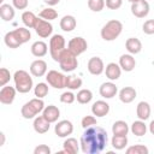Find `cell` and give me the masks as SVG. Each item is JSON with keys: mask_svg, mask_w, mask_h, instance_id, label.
Masks as SVG:
<instances>
[{"mask_svg": "<svg viewBox=\"0 0 154 154\" xmlns=\"http://www.w3.org/2000/svg\"><path fill=\"white\" fill-rule=\"evenodd\" d=\"M0 137H1V142H0V147H2L5 144V134L0 132Z\"/></svg>", "mask_w": 154, "mask_h": 154, "instance_id": "c3c4849f", "label": "cell"}, {"mask_svg": "<svg viewBox=\"0 0 154 154\" xmlns=\"http://www.w3.org/2000/svg\"><path fill=\"white\" fill-rule=\"evenodd\" d=\"M57 17H58V12L52 7H46L40 12V18H43L49 22L53 19H57Z\"/></svg>", "mask_w": 154, "mask_h": 154, "instance_id": "8d00e7d4", "label": "cell"}, {"mask_svg": "<svg viewBox=\"0 0 154 154\" xmlns=\"http://www.w3.org/2000/svg\"><path fill=\"white\" fill-rule=\"evenodd\" d=\"M13 32H14V35L17 36V38L19 40V42L22 45L28 42L31 38V34H30L29 29H26V28H17V29L13 30Z\"/></svg>", "mask_w": 154, "mask_h": 154, "instance_id": "836d02e7", "label": "cell"}, {"mask_svg": "<svg viewBox=\"0 0 154 154\" xmlns=\"http://www.w3.org/2000/svg\"><path fill=\"white\" fill-rule=\"evenodd\" d=\"M46 79L47 83L55 88V89H63L65 88V81H66V76H64L61 72H58L57 70H51L47 72L46 75Z\"/></svg>", "mask_w": 154, "mask_h": 154, "instance_id": "52a82bcc", "label": "cell"}, {"mask_svg": "<svg viewBox=\"0 0 154 154\" xmlns=\"http://www.w3.org/2000/svg\"><path fill=\"white\" fill-rule=\"evenodd\" d=\"M45 4H47L48 6H54V5H58L60 0H43Z\"/></svg>", "mask_w": 154, "mask_h": 154, "instance_id": "7dc6e473", "label": "cell"}, {"mask_svg": "<svg viewBox=\"0 0 154 154\" xmlns=\"http://www.w3.org/2000/svg\"><path fill=\"white\" fill-rule=\"evenodd\" d=\"M13 81L17 91L22 94L29 93L32 89V78L25 70H17L13 75Z\"/></svg>", "mask_w": 154, "mask_h": 154, "instance_id": "7a4b0ae2", "label": "cell"}, {"mask_svg": "<svg viewBox=\"0 0 154 154\" xmlns=\"http://www.w3.org/2000/svg\"><path fill=\"white\" fill-rule=\"evenodd\" d=\"M45 108V102L42 101V99L40 97H35L31 99L30 101L25 102L20 109V113L23 116V118L25 119H32L35 118L40 112H42Z\"/></svg>", "mask_w": 154, "mask_h": 154, "instance_id": "277c9868", "label": "cell"}, {"mask_svg": "<svg viewBox=\"0 0 154 154\" xmlns=\"http://www.w3.org/2000/svg\"><path fill=\"white\" fill-rule=\"evenodd\" d=\"M149 131H150L152 135H154V120H152L150 124H149Z\"/></svg>", "mask_w": 154, "mask_h": 154, "instance_id": "681fc988", "label": "cell"}, {"mask_svg": "<svg viewBox=\"0 0 154 154\" xmlns=\"http://www.w3.org/2000/svg\"><path fill=\"white\" fill-rule=\"evenodd\" d=\"M109 112V105L103 100H97L91 106V113L96 117H105Z\"/></svg>", "mask_w": 154, "mask_h": 154, "instance_id": "2e32d148", "label": "cell"}, {"mask_svg": "<svg viewBox=\"0 0 154 154\" xmlns=\"http://www.w3.org/2000/svg\"><path fill=\"white\" fill-rule=\"evenodd\" d=\"M79 143L77 142L76 138L73 137H69L64 141L63 143V152L64 153H67V154H76L79 149Z\"/></svg>", "mask_w": 154, "mask_h": 154, "instance_id": "4316f807", "label": "cell"}, {"mask_svg": "<svg viewBox=\"0 0 154 154\" xmlns=\"http://www.w3.org/2000/svg\"><path fill=\"white\" fill-rule=\"evenodd\" d=\"M119 66L122 67V70H124L125 72H130L135 69L136 66V60L132 57V54H123L119 58Z\"/></svg>", "mask_w": 154, "mask_h": 154, "instance_id": "e0dca14e", "label": "cell"}, {"mask_svg": "<svg viewBox=\"0 0 154 154\" xmlns=\"http://www.w3.org/2000/svg\"><path fill=\"white\" fill-rule=\"evenodd\" d=\"M65 38L63 35H59V34H55L51 37V41H49V53H51V57L53 58L54 61H59L60 59V55L61 53L65 51Z\"/></svg>", "mask_w": 154, "mask_h": 154, "instance_id": "5b68a950", "label": "cell"}, {"mask_svg": "<svg viewBox=\"0 0 154 154\" xmlns=\"http://www.w3.org/2000/svg\"><path fill=\"white\" fill-rule=\"evenodd\" d=\"M87 48H88V43H87V41L83 38V37H81V36H76V37H73V38H71L70 41H69V43H67V49L70 51V52H72L75 55H79V54H82V53H84L85 51H87Z\"/></svg>", "mask_w": 154, "mask_h": 154, "instance_id": "ba28073f", "label": "cell"}, {"mask_svg": "<svg viewBox=\"0 0 154 154\" xmlns=\"http://www.w3.org/2000/svg\"><path fill=\"white\" fill-rule=\"evenodd\" d=\"M149 149L143 144H135L126 149V154H148Z\"/></svg>", "mask_w": 154, "mask_h": 154, "instance_id": "74e56055", "label": "cell"}, {"mask_svg": "<svg viewBox=\"0 0 154 154\" xmlns=\"http://www.w3.org/2000/svg\"><path fill=\"white\" fill-rule=\"evenodd\" d=\"M49 153H51V148L47 144H38L34 149V154H49Z\"/></svg>", "mask_w": 154, "mask_h": 154, "instance_id": "f6af8a7d", "label": "cell"}, {"mask_svg": "<svg viewBox=\"0 0 154 154\" xmlns=\"http://www.w3.org/2000/svg\"><path fill=\"white\" fill-rule=\"evenodd\" d=\"M30 73L35 77H42L47 73V63L42 59L34 60L30 65Z\"/></svg>", "mask_w": 154, "mask_h": 154, "instance_id": "5bb4252c", "label": "cell"}, {"mask_svg": "<svg viewBox=\"0 0 154 154\" xmlns=\"http://www.w3.org/2000/svg\"><path fill=\"white\" fill-rule=\"evenodd\" d=\"M128 1H130V2L132 4V2H136V1H138V0H128Z\"/></svg>", "mask_w": 154, "mask_h": 154, "instance_id": "f907efd6", "label": "cell"}, {"mask_svg": "<svg viewBox=\"0 0 154 154\" xmlns=\"http://www.w3.org/2000/svg\"><path fill=\"white\" fill-rule=\"evenodd\" d=\"M30 51H31V54L36 58H42L47 54L48 52V47L46 45V42L43 41H36L31 45L30 47Z\"/></svg>", "mask_w": 154, "mask_h": 154, "instance_id": "7402d4cb", "label": "cell"}, {"mask_svg": "<svg viewBox=\"0 0 154 154\" xmlns=\"http://www.w3.org/2000/svg\"><path fill=\"white\" fill-rule=\"evenodd\" d=\"M14 7L10 4H1L0 6V16H1V19L5 20V22H11L13 18H14Z\"/></svg>", "mask_w": 154, "mask_h": 154, "instance_id": "484cf974", "label": "cell"}, {"mask_svg": "<svg viewBox=\"0 0 154 154\" xmlns=\"http://www.w3.org/2000/svg\"><path fill=\"white\" fill-rule=\"evenodd\" d=\"M76 100V95L72 91H64L60 95V101L63 103H72Z\"/></svg>", "mask_w": 154, "mask_h": 154, "instance_id": "b9f144b4", "label": "cell"}, {"mask_svg": "<svg viewBox=\"0 0 154 154\" xmlns=\"http://www.w3.org/2000/svg\"><path fill=\"white\" fill-rule=\"evenodd\" d=\"M59 65L60 69L64 72H71L73 70H76V67L78 66V60H77V55H75L72 52H70L67 48L61 53L60 59H59Z\"/></svg>", "mask_w": 154, "mask_h": 154, "instance_id": "8992f818", "label": "cell"}, {"mask_svg": "<svg viewBox=\"0 0 154 154\" xmlns=\"http://www.w3.org/2000/svg\"><path fill=\"white\" fill-rule=\"evenodd\" d=\"M107 132L103 128L93 125L87 128L81 136V149L84 154H97L102 152L107 144Z\"/></svg>", "mask_w": 154, "mask_h": 154, "instance_id": "6da1fadb", "label": "cell"}, {"mask_svg": "<svg viewBox=\"0 0 154 154\" xmlns=\"http://www.w3.org/2000/svg\"><path fill=\"white\" fill-rule=\"evenodd\" d=\"M4 41H5V45L10 48H18L19 46H22V43L19 42V40L17 38V36L14 35L13 30L12 31H8L5 37H4Z\"/></svg>", "mask_w": 154, "mask_h": 154, "instance_id": "d6a6232c", "label": "cell"}, {"mask_svg": "<svg viewBox=\"0 0 154 154\" xmlns=\"http://www.w3.org/2000/svg\"><path fill=\"white\" fill-rule=\"evenodd\" d=\"M32 126L37 134H46L51 128V123L43 116H38V117H35Z\"/></svg>", "mask_w": 154, "mask_h": 154, "instance_id": "d6986e66", "label": "cell"}, {"mask_svg": "<svg viewBox=\"0 0 154 154\" xmlns=\"http://www.w3.org/2000/svg\"><path fill=\"white\" fill-rule=\"evenodd\" d=\"M96 124H97V122H96V118L94 117V114H93V116H85V117H83L82 120H81V125H82L83 129L90 128V126L96 125Z\"/></svg>", "mask_w": 154, "mask_h": 154, "instance_id": "ab89813d", "label": "cell"}, {"mask_svg": "<svg viewBox=\"0 0 154 154\" xmlns=\"http://www.w3.org/2000/svg\"><path fill=\"white\" fill-rule=\"evenodd\" d=\"M76 25H77L76 18L73 16H71V14H66L60 19V29L66 31V32L72 31L76 28Z\"/></svg>", "mask_w": 154, "mask_h": 154, "instance_id": "d4e9b609", "label": "cell"}, {"mask_svg": "<svg viewBox=\"0 0 154 154\" xmlns=\"http://www.w3.org/2000/svg\"><path fill=\"white\" fill-rule=\"evenodd\" d=\"M54 131H55V135L59 137H67L69 135L72 134L73 125L70 120L64 119V120H60L57 123V125L54 126Z\"/></svg>", "mask_w": 154, "mask_h": 154, "instance_id": "8fae6325", "label": "cell"}, {"mask_svg": "<svg viewBox=\"0 0 154 154\" xmlns=\"http://www.w3.org/2000/svg\"><path fill=\"white\" fill-rule=\"evenodd\" d=\"M136 114L138 119L141 120H147L150 117V105L147 101H141L137 103L136 107Z\"/></svg>", "mask_w": 154, "mask_h": 154, "instance_id": "cb8c5ba5", "label": "cell"}, {"mask_svg": "<svg viewBox=\"0 0 154 154\" xmlns=\"http://www.w3.org/2000/svg\"><path fill=\"white\" fill-rule=\"evenodd\" d=\"M34 94L36 97H40V99H43L45 96H47L48 94V84L47 83H37L36 87L34 88Z\"/></svg>", "mask_w": 154, "mask_h": 154, "instance_id": "d590c367", "label": "cell"}, {"mask_svg": "<svg viewBox=\"0 0 154 154\" xmlns=\"http://www.w3.org/2000/svg\"><path fill=\"white\" fill-rule=\"evenodd\" d=\"M137 93L135 90V88L132 87H124L123 89H120L119 91V100L123 103H130L135 100Z\"/></svg>", "mask_w": 154, "mask_h": 154, "instance_id": "44dd1931", "label": "cell"}, {"mask_svg": "<svg viewBox=\"0 0 154 154\" xmlns=\"http://www.w3.org/2000/svg\"><path fill=\"white\" fill-rule=\"evenodd\" d=\"M76 99H77V101H78L79 103H82V105L89 103V102L91 101V99H93V93H91V90H89V89H81V90L77 93Z\"/></svg>", "mask_w": 154, "mask_h": 154, "instance_id": "e575fe53", "label": "cell"}, {"mask_svg": "<svg viewBox=\"0 0 154 154\" xmlns=\"http://www.w3.org/2000/svg\"><path fill=\"white\" fill-rule=\"evenodd\" d=\"M22 22L26 28H35V24L37 22V17L31 11H24L22 14Z\"/></svg>", "mask_w": 154, "mask_h": 154, "instance_id": "1f68e13d", "label": "cell"}, {"mask_svg": "<svg viewBox=\"0 0 154 154\" xmlns=\"http://www.w3.org/2000/svg\"><path fill=\"white\" fill-rule=\"evenodd\" d=\"M0 1H1V2H2V1H4V0H0Z\"/></svg>", "mask_w": 154, "mask_h": 154, "instance_id": "816d5d0a", "label": "cell"}, {"mask_svg": "<svg viewBox=\"0 0 154 154\" xmlns=\"http://www.w3.org/2000/svg\"><path fill=\"white\" fill-rule=\"evenodd\" d=\"M142 30L147 35H153L154 34V19H148L143 23Z\"/></svg>", "mask_w": 154, "mask_h": 154, "instance_id": "7bdbcfd3", "label": "cell"}, {"mask_svg": "<svg viewBox=\"0 0 154 154\" xmlns=\"http://www.w3.org/2000/svg\"><path fill=\"white\" fill-rule=\"evenodd\" d=\"M35 31L36 34L42 37V38H46V37H49L52 35V31H53V25L49 23V20H46L43 18H37V22L35 24Z\"/></svg>", "mask_w": 154, "mask_h": 154, "instance_id": "9c48e42d", "label": "cell"}, {"mask_svg": "<svg viewBox=\"0 0 154 154\" xmlns=\"http://www.w3.org/2000/svg\"><path fill=\"white\" fill-rule=\"evenodd\" d=\"M82 83L83 81L76 76V75H70V76H66V81H65V88L70 89V90H76V89H79L82 87Z\"/></svg>", "mask_w": 154, "mask_h": 154, "instance_id": "f1b7e54d", "label": "cell"}, {"mask_svg": "<svg viewBox=\"0 0 154 154\" xmlns=\"http://www.w3.org/2000/svg\"><path fill=\"white\" fill-rule=\"evenodd\" d=\"M125 48L130 54H138L142 51V42L136 37H129L125 42Z\"/></svg>", "mask_w": 154, "mask_h": 154, "instance_id": "603a6c76", "label": "cell"}, {"mask_svg": "<svg viewBox=\"0 0 154 154\" xmlns=\"http://www.w3.org/2000/svg\"><path fill=\"white\" fill-rule=\"evenodd\" d=\"M123 31V24L118 19L108 20L101 29V37L105 41H113L116 40Z\"/></svg>", "mask_w": 154, "mask_h": 154, "instance_id": "3957f363", "label": "cell"}, {"mask_svg": "<svg viewBox=\"0 0 154 154\" xmlns=\"http://www.w3.org/2000/svg\"><path fill=\"white\" fill-rule=\"evenodd\" d=\"M88 7L93 12H100L105 7V0H88Z\"/></svg>", "mask_w": 154, "mask_h": 154, "instance_id": "f35d334b", "label": "cell"}, {"mask_svg": "<svg viewBox=\"0 0 154 154\" xmlns=\"http://www.w3.org/2000/svg\"><path fill=\"white\" fill-rule=\"evenodd\" d=\"M105 73L109 81H117L122 75V67L119 66V64L109 63L105 67Z\"/></svg>", "mask_w": 154, "mask_h": 154, "instance_id": "ac0fdd59", "label": "cell"}, {"mask_svg": "<svg viewBox=\"0 0 154 154\" xmlns=\"http://www.w3.org/2000/svg\"><path fill=\"white\" fill-rule=\"evenodd\" d=\"M131 132L137 136V137H141V136H144L146 132H147V125L144 124V120H135L132 124H131V128H130Z\"/></svg>", "mask_w": 154, "mask_h": 154, "instance_id": "83f0119b", "label": "cell"}, {"mask_svg": "<svg viewBox=\"0 0 154 154\" xmlns=\"http://www.w3.org/2000/svg\"><path fill=\"white\" fill-rule=\"evenodd\" d=\"M131 13L137 18H144L149 13V4L147 0H138L131 4Z\"/></svg>", "mask_w": 154, "mask_h": 154, "instance_id": "30bf717a", "label": "cell"}, {"mask_svg": "<svg viewBox=\"0 0 154 154\" xmlns=\"http://www.w3.org/2000/svg\"><path fill=\"white\" fill-rule=\"evenodd\" d=\"M112 132L113 135H128L129 125L124 120H117L112 125Z\"/></svg>", "mask_w": 154, "mask_h": 154, "instance_id": "4dcf8cb0", "label": "cell"}, {"mask_svg": "<svg viewBox=\"0 0 154 154\" xmlns=\"http://www.w3.org/2000/svg\"><path fill=\"white\" fill-rule=\"evenodd\" d=\"M111 144L114 149L122 150L128 146V137L126 135H113L111 140Z\"/></svg>", "mask_w": 154, "mask_h": 154, "instance_id": "f546056e", "label": "cell"}, {"mask_svg": "<svg viewBox=\"0 0 154 154\" xmlns=\"http://www.w3.org/2000/svg\"><path fill=\"white\" fill-rule=\"evenodd\" d=\"M16 87H11V85H4L0 90V102L4 105H11L16 97Z\"/></svg>", "mask_w": 154, "mask_h": 154, "instance_id": "4fadbf2b", "label": "cell"}, {"mask_svg": "<svg viewBox=\"0 0 154 154\" xmlns=\"http://www.w3.org/2000/svg\"><path fill=\"white\" fill-rule=\"evenodd\" d=\"M11 78V73L6 67H1L0 69V87L6 85L10 82Z\"/></svg>", "mask_w": 154, "mask_h": 154, "instance_id": "60d3db41", "label": "cell"}, {"mask_svg": "<svg viewBox=\"0 0 154 154\" xmlns=\"http://www.w3.org/2000/svg\"><path fill=\"white\" fill-rule=\"evenodd\" d=\"M12 5L17 10H25L29 5L28 0H12Z\"/></svg>", "mask_w": 154, "mask_h": 154, "instance_id": "bcb514c9", "label": "cell"}, {"mask_svg": "<svg viewBox=\"0 0 154 154\" xmlns=\"http://www.w3.org/2000/svg\"><path fill=\"white\" fill-rule=\"evenodd\" d=\"M105 5L109 10H118L123 5V0H106Z\"/></svg>", "mask_w": 154, "mask_h": 154, "instance_id": "ee69618b", "label": "cell"}, {"mask_svg": "<svg viewBox=\"0 0 154 154\" xmlns=\"http://www.w3.org/2000/svg\"><path fill=\"white\" fill-rule=\"evenodd\" d=\"M87 69L88 71L94 75V76H99L101 75L103 71H105V65H103V61L101 58L99 57H93L89 59L88 61V65H87Z\"/></svg>", "mask_w": 154, "mask_h": 154, "instance_id": "7c38bea8", "label": "cell"}, {"mask_svg": "<svg viewBox=\"0 0 154 154\" xmlns=\"http://www.w3.org/2000/svg\"><path fill=\"white\" fill-rule=\"evenodd\" d=\"M42 116L49 123H55L58 120V118L60 117V109L57 106H54V105H49V106H47V107L43 108Z\"/></svg>", "mask_w": 154, "mask_h": 154, "instance_id": "ffe728a7", "label": "cell"}, {"mask_svg": "<svg viewBox=\"0 0 154 154\" xmlns=\"http://www.w3.org/2000/svg\"><path fill=\"white\" fill-rule=\"evenodd\" d=\"M99 93L105 99H112L118 93V88L113 82H105V83H102L100 85Z\"/></svg>", "mask_w": 154, "mask_h": 154, "instance_id": "9a60e30c", "label": "cell"}]
</instances>
